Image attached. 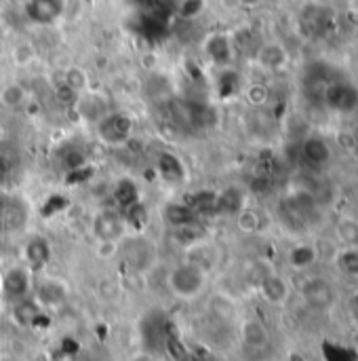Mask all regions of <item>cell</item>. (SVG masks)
Returning <instances> with one entry per match:
<instances>
[{"label":"cell","instance_id":"1","mask_svg":"<svg viewBox=\"0 0 358 361\" xmlns=\"http://www.w3.org/2000/svg\"><path fill=\"white\" fill-rule=\"evenodd\" d=\"M300 296L310 311L327 313L340 302V290L325 275H308L300 286Z\"/></svg>","mask_w":358,"mask_h":361},{"label":"cell","instance_id":"2","mask_svg":"<svg viewBox=\"0 0 358 361\" xmlns=\"http://www.w3.org/2000/svg\"><path fill=\"white\" fill-rule=\"evenodd\" d=\"M169 118L181 131H198L209 127V123L213 121V110L200 102L177 99L169 104Z\"/></svg>","mask_w":358,"mask_h":361},{"label":"cell","instance_id":"3","mask_svg":"<svg viewBox=\"0 0 358 361\" xmlns=\"http://www.w3.org/2000/svg\"><path fill=\"white\" fill-rule=\"evenodd\" d=\"M205 283H207V271L196 267L194 262L179 264L169 275V288L173 290L175 296L184 300L196 298L205 290Z\"/></svg>","mask_w":358,"mask_h":361},{"label":"cell","instance_id":"4","mask_svg":"<svg viewBox=\"0 0 358 361\" xmlns=\"http://www.w3.org/2000/svg\"><path fill=\"white\" fill-rule=\"evenodd\" d=\"M325 102L329 106V110L348 114L358 110V87L352 82H338L331 80L325 89Z\"/></svg>","mask_w":358,"mask_h":361},{"label":"cell","instance_id":"5","mask_svg":"<svg viewBox=\"0 0 358 361\" xmlns=\"http://www.w3.org/2000/svg\"><path fill=\"white\" fill-rule=\"evenodd\" d=\"M27 222V207L19 197L0 195V231L13 233L23 228Z\"/></svg>","mask_w":358,"mask_h":361},{"label":"cell","instance_id":"6","mask_svg":"<svg viewBox=\"0 0 358 361\" xmlns=\"http://www.w3.org/2000/svg\"><path fill=\"white\" fill-rule=\"evenodd\" d=\"M302 161L308 163L310 167L314 169H325L327 165H331L333 161V148L331 144L321 137V135H308L304 142H302Z\"/></svg>","mask_w":358,"mask_h":361},{"label":"cell","instance_id":"7","mask_svg":"<svg viewBox=\"0 0 358 361\" xmlns=\"http://www.w3.org/2000/svg\"><path fill=\"white\" fill-rule=\"evenodd\" d=\"M171 324L167 322V317L162 313H150L143 324H141V336H143V343L150 351H156V349H165L167 345V338L171 336Z\"/></svg>","mask_w":358,"mask_h":361},{"label":"cell","instance_id":"8","mask_svg":"<svg viewBox=\"0 0 358 361\" xmlns=\"http://www.w3.org/2000/svg\"><path fill=\"white\" fill-rule=\"evenodd\" d=\"M260 294L272 307H283L291 296V286L279 273H266L260 279Z\"/></svg>","mask_w":358,"mask_h":361},{"label":"cell","instance_id":"9","mask_svg":"<svg viewBox=\"0 0 358 361\" xmlns=\"http://www.w3.org/2000/svg\"><path fill=\"white\" fill-rule=\"evenodd\" d=\"M287 262L295 273H310L321 262V250L317 243L302 241L293 245L287 254Z\"/></svg>","mask_w":358,"mask_h":361},{"label":"cell","instance_id":"10","mask_svg":"<svg viewBox=\"0 0 358 361\" xmlns=\"http://www.w3.org/2000/svg\"><path fill=\"white\" fill-rule=\"evenodd\" d=\"M241 341L251 353H266L270 349V332L257 319H247L241 326Z\"/></svg>","mask_w":358,"mask_h":361},{"label":"cell","instance_id":"11","mask_svg":"<svg viewBox=\"0 0 358 361\" xmlns=\"http://www.w3.org/2000/svg\"><path fill=\"white\" fill-rule=\"evenodd\" d=\"M133 123L124 114H108L99 123V137L108 144H122L129 140Z\"/></svg>","mask_w":358,"mask_h":361},{"label":"cell","instance_id":"12","mask_svg":"<svg viewBox=\"0 0 358 361\" xmlns=\"http://www.w3.org/2000/svg\"><path fill=\"white\" fill-rule=\"evenodd\" d=\"M63 13V0H27L25 15L40 25L53 23Z\"/></svg>","mask_w":358,"mask_h":361},{"label":"cell","instance_id":"13","mask_svg":"<svg viewBox=\"0 0 358 361\" xmlns=\"http://www.w3.org/2000/svg\"><path fill=\"white\" fill-rule=\"evenodd\" d=\"M2 294L11 302H19L30 294V277L23 269H11L2 279Z\"/></svg>","mask_w":358,"mask_h":361},{"label":"cell","instance_id":"14","mask_svg":"<svg viewBox=\"0 0 358 361\" xmlns=\"http://www.w3.org/2000/svg\"><path fill=\"white\" fill-rule=\"evenodd\" d=\"M122 250H124V258H127L129 267L135 271H146L154 260V250L143 239H131L124 243Z\"/></svg>","mask_w":358,"mask_h":361},{"label":"cell","instance_id":"15","mask_svg":"<svg viewBox=\"0 0 358 361\" xmlns=\"http://www.w3.org/2000/svg\"><path fill=\"white\" fill-rule=\"evenodd\" d=\"M331 260L340 275L358 281V245H340Z\"/></svg>","mask_w":358,"mask_h":361},{"label":"cell","instance_id":"16","mask_svg":"<svg viewBox=\"0 0 358 361\" xmlns=\"http://www.w3.org/2000/svg\"><path fill=\"white\" fill-rule=\"evenodd\" d=\"M93 231L99 239L103 241H114L122 235V220L116 214L103 212L95 218L93 222Z\"/></svg>","mask_w":358,"mask_h":361},{"label":"cell","instance_id":"17","mask_svg":"<svg viewBox=\"0 0 358 361\" xmlns=\"http://www.w3.org/2000/svg\"><path fill=\"white\" fill-rule=\"evenodd\" d=\"M21 152L11 142H0V180H6L19 171Z\"/></svg>","mask_w":358,"mask_h":361},{"label":"cell","instance_id":"18","mask_svg":"<svg viewBox=\"0 0 358 361\" xmlns=\"http://www.w3.org/2000/svg\"><path fill=\"white\" fill-rule=\"evenodd\" d=\"M68 296V290L59 283V281H44L38 286L36 290V302L38 307H57L65 300Z\"/></svg>","mask_w":358,"mask_h":361},{"label":"cell","instance_id":"19","mask_svg":"<svg viewBox=\"0 0 358 361\" xmlns=\"http://www.w3.org/2000/svg\"><path fill=\"white\" fill-rule=\"evenodd\" d=\"M158 171H160V176H162L167 182H171V184H181L184 178H186L184 163H181L175 154H171V152L160 154V159H158Z\"/></svg>","mask_w":358,"mask_h":361},{"label":"cell","instance_id":"20","mask_svg":"<svg viewBox=\"0 0 358 361\" xmlns=\"http://www.w3.org/2000/svg\"><path fill=\"white\" fill-rule=\"evenodd\" d=\"M13 315L15 319L21 324V326H34L40 317V307L36 300H30V298H23L19 302H15V309H13Z\"/></svg>","mask_w":358,"mask_h":361},{"label":"cell","instance_id":"21","mask_svg":"<svg viewBox=\"0 0 358 361\" xmlns=\"http://www.w3.org/2000/svg\"><path fill=\"white\" fill-rule=\"evenodd\" d=\"M335 237L342 245H358V220L344 216L335 222Z\"/></svg>","mask_w":358,"mask_h":361},{"label":"cell","instance_id":"22","mask_svg":"<svg viewBox=\"0 0 358 361\" xmlns=\"http://www.w3.org/2000/svg\"><path fill=\"white\" fill-rule=\"evenodd\" d=\"M25 256H27V260H30L32 267L40 269V267H44V264L51 260V247H49V243H46L44 239L36 237V239H32V241L27 243Z\"/></svg>","mask_w":358,"mask_h":361},{"label":"cell","instance_id":"23","mask_svg":"<svg viewBox=\"0 0 358 361\" xmlns=\"http://www.w3.org/2000/svg\"><path fill=\"white\" fill-rule=\"evenodd\" d=\"M260 61H262V66L274 70V68L285 66L287 53H285V49H283L281 44H264V47L260 49Z\"/></svg>","mask_w":358,"mask_h":361},{"label":"cell","instance_id":"24","mask_svg":"<svg viewBox=\"0 0 358 361\" xmlns=\"http://www.w3.org/2000/svg\"><path fill=\"white\" fill-rule=\"evenodd\" d=\"M114 197H116V201L120 203V207H127V209H129L131 205L139 203V201H137V197H139L137 186H135L131 180H120V182L116 184Z\"/></svg>","mask_w":358,"mask_h":361},{"label":"cell","instance_id":"25","mask_svg":"<svg viewBox=\"0 0 358 361\" xmlns=\"http://www.w3.org/2000/svg\"><path fill=\"white\" fill-rule=\"evenodd\" d=\"M333 146L340 148L342 152L354 154V152H358V133L352 129H335Z\"/></svg>","mask_w":358,"mask_h":361},{"label":"cell","instance_id":"26","mask_svg":"<svg viewBox=\"0 0 358 361\" xmlns=\"http://www.w3.org/2000/svg\"><path fill=\"white\" fill-rule=\"evenodd\" d=\"M194 218V212L188 207V205H169L167 207V220L173 224V226H186L190 224Z\"/></svg>","mask_w":358,"mask_h":361},{"label":"cell","instance_id":"27","mask_svg":"<svg viewBox=\"0 0 358 361\" xmlns=\"http://www.w3.org/2000/svg\"><path fill=\"white\" fill-rule=\"evenodd\" d=\"M207 51H209V55H211L217 63H226V61L230 59V53H232L230 42H228L224 36H215V38L209 42Z\"/></svg>","mask_w":358,"mask_h":361},{"label":"cell","instance_id":"28","mask_svg":"<svg viewBox=\"0 0 358 361\" xmlns=\"http://www.w3.org/2000/svg\"><path fill=\"white\" fill-rule=\"evenodd\" d=\"M131 361H158V360H156L152 353H148V351H146V353H139V355H135V357H133Z\"/></svg>","mask_w":358,"mask_h":361},{"label":"cell","instance_id":"29","mask_svg":"<svg viewBox=\"0 0 358 361\" xmlns=\"http://www.w3.org/2000/svg\"><path fill=\"white\" fill-rule=\"evenodd\" d=\"M350 307H352V315H354V319L358 322V294L352 298V305H350Z\"/></svg>","mask_w":358,"mask_h":361},{"label":"cell","instance_id":"30","mask_svg":"<svg viewBox=\"0 0 358 361\" xmlns=\"http://www.w3.org/2000/svg\"><path fill=\"white\" fill-rule=\"evenodd\" d=\"M245 4H255V2H260V0H243Z\"/></svg>","mask_w":358,"mask_h":361},{"label":"cell","instance_id":"31","mask_svg":"<svg viewBox=\"0 0 358 361\" xmlns=\"http://www.w3.org/2000/svg\"><path fill=\"white\" fill-rule=\"evenodd\" d=\"M11 361H19V360H11Z\"/></svg>","mask_w":358,"mask_h":361},{"label":"cell","instance_id":"32","mask_svg":"<svg viewBox=\"0 0 358 361\" xmlns=\"http://www.w3.org/2000/svg\"><path fill=\"white\" fill-rule=\"evenodd\" d=\"M205 361H209V360H205Z\"/></svg>","mask_w":358,"mask_h":361}]
</instances>
